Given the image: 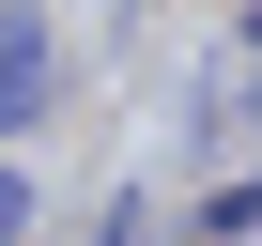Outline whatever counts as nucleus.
<instances>
[{
	"label": "nucleus",
	"mask_w": 262,
	"mask_h": 246,
	"mask_svg": "<svg viewBox=\"0 0 262 246\" xmlns=\"http://www.w3.org/2000/svg\"><path fill=\"white\" fill-rule=\"evenodd\" d=\"M31 108H47V31L31 0H0V139H31Z\"/></svg>",
	"instance_id": "nucleus-1"
},
{
	"label": "nucleus",
	"mask_w": 262,
	"mask_h": 246,
	"mask_svg": "<svg viewBox=\"0 0 262 246\" xmlns=\"http://www.w3.org/2000/svg\"><path fill=\"white\" fill-rule=\"evenodd\" d=\"M16 231H31V185H16V169H0V246H16Z\"/></svg>",
	"instance_id": "nucleus-2"
}]
</instances>
